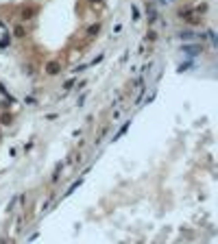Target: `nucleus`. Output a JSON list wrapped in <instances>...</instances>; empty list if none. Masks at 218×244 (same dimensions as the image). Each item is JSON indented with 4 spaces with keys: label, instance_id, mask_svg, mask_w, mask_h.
I'll return each mask as SVG.
<instances>
[{
    "label": "nucleus",
    "instance_id": "b1692460",
    "mask_svg": "<svg viewBox=\"0 0 218 244\" xmlns=\"http://www.w3.org/2000/svg\"><path fill=\"white\" fill-rule=\"evenodd\" d=\"M159 2H162V4H166V2H170V0H159Z\"/></svg>",
    "mask_w": 218,
    "mask_h": 244
},
{
    "label": "nucleus",
    "instance_id": "2eb2a0df",
    "mask_svg": "<svg viewBox=\"0 0 218 244\" xmlns=\"http://www.w3.org/2000/svg\"><path fill=\"white\" fill-rule=\"evenodd\" d=\"M74 83H77V79H68V81L63 83V90H66V92H68V90H72V87H74Z\"/></svg>",
    "mask_w": 218,
    "mask_h": 244
},
{
    "label": "nucleus",
    "instance_id": "f3484780",
    "mask_svg": "<svg viewBox=\"0 0 218 244\" xmlns=\"http://www.w3.org/2000/svg\"><path fill=\"white\" fill-rule=\"evenodd\" d=\"M13 33H15V37H24V33H26V31H24V26H15V31H13Z\"/></svg>",
    "mask_w": 218,
    "mask_h": 244
},
{
    "label": "nucleus",
    "instance_id": "6e6552de",
    "mask_svg": "<svg viewBox=\"0 0 218 244\" xmlns=\"http://www.w3.org/2000/svg\"><path fill=\"white\" fill-rule=\"evenodd\" d=\"M61 170H63V164L59 161V164L55 166V172H52V179H50L52 183H57V181H59V174H61Z\"/></svg>",
    "mask_w": 218,
    "mask_h": 244
},
{
    "label": "nucleus",
    "instance_id": "aec40b11",
    "mask_svg": "<svg viewBox=\"0 0 218 244\" xmlns=\"http://www.w3.org/2000/svg\"><path fill=\"white\" fill-rule=\"evenodd\" d=\"M190 68H192V63H181L177 70H179V72H185V70H190Z\"/></svg>",
    "mask_w": 218,
    "mask_h": 244
},
{
    "label": "nucleus",
    "instance_id": "6ab92c4d",
    "mask_svg": "<svg viewBox=\"0 0 218 244\" xmlns=\"http://www.w3.org/2000/svg\"><path fill=\"white\" fill-rule=\"evenodd\" d=\"M103 59H105V55H98V57H94V59H92V63H89V65H96V63H100Z\"/></svg>",
    "mask_w": 218,
    "mask_h": 244
},
{
    "label": "nucleus",
    "instance_id": "9b49d317",
    "mask_svg": "<svg viewBox=\"0 0 218 244\" xmlns=\"http://www.w3.org/2000/svg\"><path fill=\"white\" fill-rule=\"evenodd\" d=\"M131 15H133V22H140V18H142V13H140V9H137L135 4H131Z\"/></svg>",
    "mask_w": 218,
    "mask_h": 244
},
{
    "label": "nucleus",
    "instance_id": "f8f14e48",
    "mask_svg": "<svg viewBox=\"0 0 218 244\" xmlns=\"http://www.w3.org/2000/svg\"><path fill=\"white\" fill-rule=\"evenodd\" d=\"M11 120H13V116H11V113H2V116H0V124H2V127L11 124Z\"/></svg>",
    "mask_w": 218,
    "mask_h": 244
},
{
    "label": "nucleus",
    "instance_id": "f257e3e1",
    "mask_svg": "<svg viewBox=\"0 0 218 244\" xmlns=\"http://www.w3.org/2000/svg\"><path fill=\"white\" fill-rule=\"evenodd\" d=\"M181 52L185 57H199L203 52V46L201 44H181Z\"/></svg>",
    "mask_w": 218,
    "mask_h": 244
},
{
    "label": "nucleus",
    "instance_id": "5701e85b",
    "mask_svg": "<svg viewBox=\"0 0 218 244\" xmlns=\"http://www.w3.org/2000/svg\"><path fill=\"white\" fill-rule=\"evenodd\" d=\"M89 2H92V4H100L103 0H89Z\"/></svg>",
    "mask_w": 218,
    "mask_h": 244
},
{
    "label": "nucleus",
    "instance_id": "7ed1b4c3",
    "mask_svg": "<svg viewBox=\"0 0 218 244\" xmlns=\"http://www.w3.org/2000/svg\"><path fill=\"white\" fill-rule=\"evenodd\" d=\"M44 72H46L48 76H57V74L61 72V63H59V61H48V63L44 65Z\"/></svg>",
    "mask_w": 218,
    "mask_h": 244
},
{
    "label": "nucleus",
    "instance_id": "423d86ee",
    "mask_svg": "<svg viewBox=\"0 0 218 244\" xmlns=\"http://www.w3.org/2000/svg\"><path fill=\"white\" fill-rule=\"evenodd\" d=\"M129 127H131V120H127V122H125V124L120 127V131H118V133L114 135V140H111V142H118V140H120V138H122V135H125V133L129 131Z\"/></svg>",
    "mask_w": 218,
    "mask_h": 244
},
{
    "label": "nucleus",
    "instance_id": "0eeeda50",
    "mask_svg": "<svg viewBox=\"0 0 218 244\" xmlns=\"http://www.w3.org/2000/svg\"><path fill=\"white\" fill-rule=\"evenodd\" d=\"M98 33H100V22H94V24L87 26V37H94V35H98Z\"/></svg>",
    "mask_w": 218,
    "mask_h": 244
},
{
    "label": "nucleus",
    "instance_id": "f03ea898",
    "mask_svg": "<svg viewBox=\"0 0 218 244\" xmlns=\"http://www.w3.org/2000/svg\"><path fill=\"white\" fill-rule=\"evenodd\" d=\"M177 37L181 39V42H192V39H196V37H201V39H205V35L201 33V35H196L194 31H190V29H185V31H179L177 33Z\"/></svg>",
    "mask_w": 218,
    "mask_h": 244
},
{
    "label": "nucleus",
    "instance_id": "39448f33",
    "mask_svg": "<svg viewBox=\"0 0 218 244\" xmlns=\"http://www.w3.org/2000/svg\"><path fill=\"white\" fill-rule=\"evenodd\" d=\"M83 181H85V177H79V179H77V181H74V183H72V185L68 188V192L63 194V198H68L70 194H74V192H77V190H79V188L83 185Z\"/></svg>",
    "mask_w": 218,
    "mask_h": 244
},
{
    "label": "nucleus",
    "instance_id": "4be33fe9",
    "mask_svg": "<svg viewBox=\"0 0 218 244\" xmlns=\"http://www.w3.org/2000/svg\"><path fill=\"white\" fill-rule=\"evenodd\" d=\"M24 102H29V105H35V98H33V96H26V98H24Z\"/></svg>",
    "mask_w": 218,
    "mask_h": 244
},
{
    "label": "nucleus",
    "instance_id": "1a4fd4ad",
    "mask_svg": "<svg viewBox=\"0 0 218 244\" xmlns=\"http://www.w3.org/2000/svg\"><path fill=\"white\" fill-rule=\"evenodd\" d=\"M9 44H11V33L7 31V33L2 35V39H0V50H4L7 46H9Z\"/></svg>",
    "mask_w": 218,
    "mask_h": 244
},
{
    "label": "nucleus",
    "instance_id": "dca6fc26",
    "mask_svg": "<svg viewBox=\"0 0 218 244\" xmlns=\"http://www.w3.org/2000/svg\"><path fill=\"white\" fill-rule=\"evenodd\" d=\"M89 68V63H83V65H77V68H72V74H79V72H83Z\"/></svg>",
    "mask_w": 218,
    "mask_h": 244
},
{
    "label": "nucleus",
    "instance_id": "a211bd4d",
    "mask_svg": "<svg viewBox=\"0 0 218 244\" xmlns=\"http://www.w3.org/2000/svg\"><path fill=\"white\" fill-rule=\"evenodd\" d=\"M85 98H87V92H83V94L79 96V100H77V107H83V102H85Z\"/></svg>",
    "mask_w": 218,
    "mask_h": 244
},
{
    "label": "nucleus",
    "instance_id": "20e7f679",
    "mask_svg": "<svg viewBox=\"0 0 218 244\" xmlns=\"http://www.w3.org/2000/svg\"><path fill=\"white\" fill-rule=\"evenodd\" d=\"M146 18H148V24L157 22V9H155L153 2H146Z\"/></svg>",
    "mask_w": 218,
    "mask_h": 244
},
{
    "label": "nucleus",
    "instance_id": "4468645a",
    "mask_svg": "<svg viewBox=\"0 0 218 244\" xmlns=\"http://www.w3.org/2000/svg\"><path fill=\"white\" fill-rule=\"evenodd\" d=\"M144 39H146V42H155V39H157V33H155V31H146V37H144Z\"/></svg>",
    "mask_w": 218,
    "mask_h": 244
},
{
    "label": "nucleus",
    "instance_id": "412c9836",
    "mask_svg": "<svg viewBox=\"0 0 218 244\" xmlns=\"http://www.w3.org/2000/svg\"><path fill=\"white\" fill-rule=\"evenodd\" d=\"M15 200H18V198H15V196H13V198H11V203H9V205H7V211H9V214H13V211H11V209H13V205H15Z\"/></svg>",
    "mask_w": 218,
    "mask_h": 244
},
{
    "label": "nucleus",
    "instance_id": "ddd939ff",
    "mask_svg": "<svg viewBox=\"0 0 218 244\" xmlns=\"http://www.w3.org/2000/svg\"><path fill=\"white\" fill-rule=\"evenodd\" d=\"M207 37H210V42H212V46H218V37L214 31H207Z\"/></svg>",
    "mask_w": 218,
    "mask_h": 244
},
{
    "label": "nucleus",
    "instance_id": "9d476101",
    "mask_svg": "<svg viewBox=\"0 0 218 244\" xmlns=\"http://www.w3.org/2000/svg\"><path fill=\"white\" fill-rule=\"evenodd\" d=\"M35 13H37V9H24V11H22V22H26V20L33 18Z\"/></svg>",
    "mask_w": 218,
    "mask_h": 244
}]
</instances>
